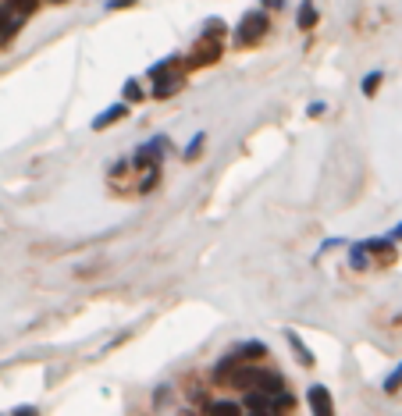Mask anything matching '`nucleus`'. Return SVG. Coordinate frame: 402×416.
<instances>
[{"label":"nucleus","mask_w":402,"mask_h":416,"mask_svg":"<svg viewBox=\"0 0 402 416\" xmlns=\"http://www.w3.org/2000/svg\"><path fill=\"white\" fill-rule=\"evenodd\" d=\"M203 142H207V135H203V132H199V135H192V139H189V146H186V153H181V157H186V160H196V153L203 150Z\"/></svg>","instance_id":"obj_15"},{"label":"nucleus","mask_w":402,"mask_h":416,"mask_svg":"<svg viewBox=\"0 0 402 416\" xmlns=\"http://www.w3.org/2000/svg\"><path fill=\"white\" fill-rule=\"evenodd\" d=\"M260 8H264V11H281L285 0H260Z\"/></svg>","instance_id":"obj_19"},{"label":"nucleus","mask_w":402,"mask_h":416,"mask_svg":"<svg viewBox=\"0 0 402 416\" xmlns=\"http://www.w3.org/2000/svg\"><path fill=\"white\" fill-rule=\"evenodd\" d=\"M50 4H64V0H50Z\"/></svg>","instance_id":"obj_23"},{"label":"nucleus","mask_w":402,"mask_h":416,"mask_svg":"<svg viewBox=\"0 0 402 416\" xmlns=\"http://www.w3.org/2000/svg\"><path fill=\"white\" fill-rule=\"evenodd\" d=\"M8 4H11L18 14H22V18H29L36 8H40V0H8Z\"/></svg>","instance_id":"obj_14"},{"label":"nucleus","mask_w":402,"mask_h":416,"mask_svg":"<svg viewBox=\"0 0 402 416\" xmlns=\"http://www.w3.org/2000/svg\"><path fill=\"white\" fill-rule=\"evenodd\" d=\"M267 11L260 8V11H246L242 14V22L239 25H235V40H239L242 47H249V43H257L260 40V36L267 32Z\"/></svg>","instance_id":"obj_1"},{"label":"nucleus","mask_w":402,"mask_h":416,"mask_svg":"<svg viewBox=\"0 0 402 416\" xmlns=\"http://www.w3.org/2000/svg\"><path fill=\"white\" fill-rule=\"evenodd\" d=\"M367 257H370V246H367V242H356V246H353V252H349L353 270H363V267H367Z\"/></svg>","instance_id":"obj_11"},{"label":"nucleus","mask_w":402,"mask_h":416,"mask_svg":"<svg viewBox=\"0 0 402 416\" xmlns=\"http://www.w3.org/2000/svg\"><path fill=\"white\" fill-rule=\"evenodd\" d=\"M207 413H210V416H242V413H246V406H242V402L217 399V402H207Z\"/></svg>","instance_id":"obj_8"},{"label":"nucleus","mask_w":402,"mask_h":416,"mask_svg":"<svg viewBox=\"0 0 402 416\" xmlns=\"http://www.w3.org/2000/svg\"><path fill=\"white\" fill-rule=\"evenodd\" d=\"M264 356V341H242L239 349H235L228 359H221L217 363V377H228V370L235 367V363H242V359H260Z\"/></svg>","instance_id":"obj_3"},{"label":"nucleus","mask_w":402,"mask_h":416,"mask_svg":"<svg viewBox=\"0 0 402 416\" xmlns=\"http://www.w3.org/2000/svg\"><path fill=\"white\" fill-rule=\"evenodd\" d=\"M18 29H22V14L4 0V4H0V40H11Z\"/></svg>","instance_id":"obj_5"},{"label":"nucleus","mask_w":402,"mask_h":416,"mask_svg":"<svg viewBox=\"0 0 402 416\" xmlns=\"http://www.w3.org/2000/svg\"><path fill=\"white\" fill-rule=\"evenodd\" d=\"M388 239H392V242H399V239H402V224H395V228L388 231Z\"/></svg>","instance_id":"obj_20"},{"label":"nucleus","mask_w":402,"mask_h":416,"mask_svg":"<svg viewBox=\"0 0 402 416\" xmlns=\"http://www.w3.org/2000/svg\"><path fill=\"white\" fill-rule=\"evenodd\" d=\"M125 114H129V100H121V103H114V107H107V111H100V114L93 118V129H97V132L111 129V125H114V121H121Z\"/></svg>","instance_id":"obj_6"},{"label":"nucleus","mask_w":402,"mask_h":416,"mask_svg":"<svg viewBox=\"0 0 402 416\" xmlns=\"http://www.w3.org/2000/svg\"><path fill=\"white\" fill-rule=\"evenodd\" d=\"M178 86H181V79H175L171 71H168V75L153 79V96H157V100H168L171 93H178Z\"/></svg>","instance_id":"obj_7"},{"label":"nucleus","mask_w":402,"mask_h":416,"mask_svg":"<svg viewBox=\"0 0 402 416\" xmlns=\"http://www.w3.org/2000/svg\"><path fill=\"white\" fill-rule=\"evenodd\" d=\"M306 402H310V409H314V416H335L331 391H327L324 385H310V391H306Z\"/></svg>","instance_id":"obj_4"},{"label":"nucleus","mask_w":402,"mask_h":416,"mask_svg":"<svg viewBox=\"0 0 402 416\" xmlns=\"http://www.w3.org/2000/svg\"><path fill=\"white\" fill-rule=\"evenodd\" d=\"M121 96L129 100V103H139V100H142V86H139V79H129V82H125Z\"/></svg>","instance_id":"obj_12"},{"label":"nucleus","mask_w":402,"mask_h":416,"mask_svg":"<svg viewBox=\"0 0 402 416\" xmlns=\"http://www.w3.org/2000/svg\"><path fill=\"white\" fill-rule=\"evenodd\" d=\"M14 416H36V409L29 406V409H14Z\"/></svg>","instance_id":"obj_21"},{"label":"nucleus","mask_w":402,"mask_h":416,"mask_svg":"<svg viewBox=\"0 0 402 416\" xmlns=\"http://www.w3.org/2000/svg\"><path fill=\"white\" fill-rule=\"evenodd\" d=\"M249 416H267V409H249Z\"/></svg>","instance_id":"obj_22"},{"label":"nucleus","mask_w":402,"mask_h":416,"mask_svg":"<svg viewBox=\"0 0 402 416\" xmlns=\"http://www.w3.org/2000/svg\"><path fill=\"white\" fill-rule=\"evenodd\" d=\"M285 338H288V346H292V352H296V359L303 367H314V356L306 352V346H303V338L296 335V331H285Z\"/></svg>","instance_id":"obj_10"},{"label":"nucleus","mask_w":402,"mask_h":416,"mask_svg":"<svg viewBox=\"0 0 402 416\" xmlns=\"http://www.w3.org/2000/svg\"><path fill=\"white\" fill-rule=\"evenodd\" d=\"M296 25H299V32H310V29L317 25V8H314V0H303V4H299Z\"/></svg>","instance_id":"obj_9"},{"label":"nucleus","mask_w":402,"mask_h":416,"mask_svg":"<svg viewBox=\"0 0 402 416\" xmlns=\"http://www.w3.org/2000/svg\"><path fill=\"white\" fill-rule=\"evenodd\" d=\"M175 61H178V57H164V61H157V64L150 68V79H160V75H168V71L175 68Z\"/></svg>","instance_id":"obj_16"},{"label":"nucleus","mask_w":402,"mask_h":416,"mask_svg":"<svg viewBox=\"0 0 402 416\" xmlns=\"http://www.w3.org/2000/svg\"><path fill=\"white\" fill-rule=\"evenodd\" d=\"M164 150H168V139H164V135L150 139L146 146H139V150H136V168H139V171H153V168H160Z\"/></svg>","instance_id":"obj_2"},{"label":"nucleus","mask_w":402,"mask_h":416,"mask_svg":"<svg viewBox=\"0 0 402 416\" xmlns=\"http://www.w3.org/2000/svg\"><path fill=\"white\" fill-rule=\"evenodd\" d=\"M399 388H402V363H399V367L385 377V391H388V395H392V391H399Z\"/></svg>","instance_id":"obj_17"},{"label":"nucleus","mask_w":402,"mask_h":416,"mask_svg":"<svg viewBox=\"0 0 402 416\" xmlns=\"http://www.w3.org/2000/svg\"><path fill=\"white\" fill-rule=\"evenodd\" d=\"M381 79H385V71H370V75L363 79V86H360V89H363V96H374V93H377V86H381Z\"/></svg>","instance_id":"obj_13"},{"label":"nucleus","mask_w":402,"mask_h":416,"mask_svg":"<svg viewBox=\"0 0 402 416\" xmlns=\"http://www.w3.org/2000/svg\"><path fill=\"white\" fill-rule=\"evenodd\" d=\"M139 0H107V11H121V8H132Z\"/></svg>","instance_id":"obj_18"}]
</instances>
